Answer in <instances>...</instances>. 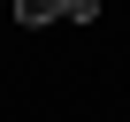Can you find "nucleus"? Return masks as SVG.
<instances>
[{
    "label": "nucleus",
    "instance_id": "3",
    "mask_svg": "<svg viewBox=\"0 0 130 122\" xmlns=\"http://www.w3.org/2000/svg\"><path fill=\"white\" fill-rule=\"evenodd\" d=\"M0 8H8V0H0Z\"/></svg>",
    "mask_w": 130,
    "mask_h": 122
},
{
    "label": "nucleus",
    "instance_id": "1",
    "mask_svg": "<svg viewBox=\"0 0 130 122\" xmlns=\"http://www.w3.org/2000/svg\"><path fill=\"white\" fill-rule=\"evenodd\" d=\"M8 15H15L23 31H46V23L61 15V0H8Z\"/></svg>",
    "mask_w": 130,
    "mask_h": 122
},
{
    "label": "nucleus",
    "instance_id": "2",
    "mask_svg": "<svg viewBox=\"0 0 130 122\" xmlns=\"http://www.w3.org/2000/svg\"><path fill=\"white\" fill-rule=\"evenodd\" d=\"M61 23H100V0H61Z\"/></svg>",
    "mask_w": 130,
    "mask_h": 122
}]
</instances>
